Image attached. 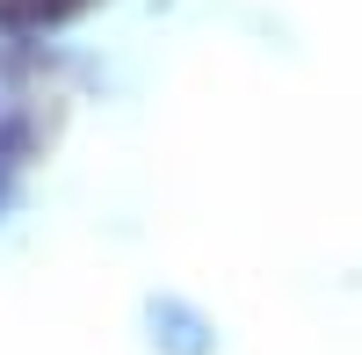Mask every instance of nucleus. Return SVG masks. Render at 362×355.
I'll return each mask as SVG.
<instances>
[{
	"instance_id": "f257e3e1",
	"label": "nucleus",
	"mask_w": 362,
	"mask_h": 355,
	"mask_svg": "<svg viewBox=\"0 0 362 355\" xmlns=\"http://www.w3.org/2000/svg\"><path fill=\"white\" fill-rule=\"evenodd\" d=\"M145 341L160 355H218V327L189 305V298H145Z\"/></svg>"
},
{
	"instance_id": "f03ea898",
	"label": "nucleus",
	"mask_w": 362,
	"mask_h": 355,
	"mask_svg": "<svg viewBox=\"0 0 362 355\" xmlns=\"http://www.w3.org/2000/svg\"><path fill=\"white\" fill-rule=\"evenodd\" d=\"M22 174H29V116L22 109H0V218H8Z\"/></svg>"
}]
</instances>
